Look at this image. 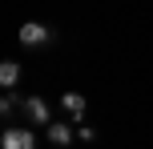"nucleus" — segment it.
I'll return each mask as SVG.
<instances>
[{
	"instance_id": "nucleus-2",
	"label": "nucleus",
	"mask_w": 153,
	"mask_h": 149,
	"mask_svg": "<svg viewBox=\"0 0 153 149\" xmlns=\"http://www.w3.org/2000/svg\"><path fill=\"white\" fill-rule=\"evenodd\" d=\"M0 149H36V137L28 129H20V125H8L4 137H0Z\"/></svg>"
},
{
	"instance_id": "nucleus-4",
	"label": "nucleus",
	"mask_w": 153,
	"mask_h": 149,
	"mask_svg": "<svg viewBox=\"0 0 153 149\" xmlns=\"http://www.w3.org/2000/svg\"><path fill=\"white\" fill-rule=\"evenodd\" d=\"M61 105H65V109L73 113V121H76V125H85V113H89V101H85V97L76 93V89H69V93L61 97Z\"/></svg>"
},
{
	"instance_id": "nucleus-7",
	"label": "nucleus",
	"mask_w": 153,
	"mask_h": 149,
	"mask_svg": "<svg viewBox=\"0 0 153 149\" xmlns=\"http://www.w3.org/2000/svg\"><path fill=\"white\" fill-rule=\"evenodd\" d=\"M76 137H81V141H93V137H97V129H93V125H76Z\"/></svg>"
},
{
	"instance_id": "nucleus-1",
	"label": "nucleus",
	"mask_w": 153,
	"mask_h": 149,
	"mask_svg": "<svg viewBox=\"0 0 153 149\" xmlns=\"http://www.w3.org/2000/svg\"><path fill=\"white\" fill-rule=\"evenodd\" d=\"M16 36H20V44L40 48V44H48V40H53V28H48V24H40V20H24Z\"/></svg>"
},
{
	"instance_id": "nucleus-5",
	"label": "nucleus",
	"mask_w": 153,
	"mask_h": 149,
	"mask_svg": "<svg viewBox=\"0 0 153 149\" xmlns=\"http://www.w3.org/2000/svg\"><path fill=\"white\" fill-rule=\"evenodd\" d=\"M45 133H48V141H53V145H69L73 137H76V129H69V125H61V121H53V125H48Z\"/></svg>"
},
{
	"instance_id": "nucleus-6",
	"label": "nucleus",
	"mask_w": 153,
	"mask_h": 149,
	"mask_svg": "<svg viewBox=\"0 0 153 149\" xmlns=\"http://www.w3.org/2000/svg\"><path fill=\"white\" fill-rule=\"evenodd\" d=\"M16 81H20V64H16V61H0V85L12 89Z\"/></svg>"
},
{
	"instance_id": "nucleus-3",
	"label": "nucleus",
	"mask_w": 153,
	"mask_h": 149,
	"mask_svg": "<svg viewBox=\"0 0 153 149\" xmlns=\"http://www.w3.org/2000/svg\"><path fill=\"white\" fill-rule=\"evenodd\" d=\"M24 113H28V121L32 125H53V109H48V101L45 97H24Z\"/></svg>"
}]
</instances>
